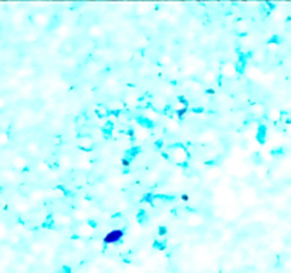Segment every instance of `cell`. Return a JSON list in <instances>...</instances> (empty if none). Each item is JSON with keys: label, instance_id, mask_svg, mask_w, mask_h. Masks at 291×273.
Segmentation results:
<instances>
[{"label": "cell", "instance_id": "obj_1", "mask_svg": "<svg viewBox=\"0 0 291 273\" xmlns=\"http://www.w3.org/2000/svg\"><path fill=\"white\" fill-rule=\"evenodd\" d=\"M122 236H124V232H122L121 229H115L112 232H109L108 235H105L104 242L105 243H117V242H119L122 239Z\"/></svg>", "mask_w": 291, "mask_h": 273}]
</instances>
